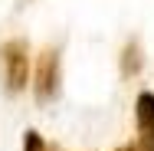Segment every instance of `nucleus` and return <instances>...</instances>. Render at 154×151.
<instances>
[{
  "label": "nucleus",
  "mask_w": 154,
  "mask_h": 151,
  "mask_svg": "<svg viewBox=\"0 0 154 151\" xmlns=\"http://www.w3.org/2000/svg\"><path fill=\"white\" fill-rule=\"evenodd\" d=\"M134 151H154V95H138V148Z\"/></svg>",
  "instance_id": "nucleus-3"
},
{
  "label": "nucleus",
  "mask_w": 154,
  "mask_h": 151,
  "mask_svg": "<svg viewBox=\"0 0 154 151\" xmlns=\"http://www.w3.org/2000/svg\"><path fill=\"white\" fill-rule=\"evenodd\" d=\"M26 151H46V145H43V138H39L36 131H26Z\"/></svg>",
  "instance_id": "nucleus-4"
},
{
  "label": "nucleus",
  "mask_w": 154,
  "mask_h": 151,
  "mask_svg": "<svg viewBox=\"0 0 154 151\" xmlns=\"http://www.w3.org/2000/svg\"><path fill=\"white\" fill-rule=\"evenodd\" d=\"M59 92V56L56 49H46L36 62V99H53Z\"/></svg>",
  "instance_id": "nucleus-2"
},
{
  "label": "nucleus",
  "mask_w": 154,
  "mask_h": 151,
  "mask_svg": "<svg viewBox=\"0 0 154 151\" xmlns=\"http://www.w3.org/2000/svg\"><path fill=\"white\" fill-rule=\"evenodd\" d=\"M0 72H3V86L10 92H20L26 86V76H30V59H26V46L17 39V43H7L0 49Z\"/></svg>",
  "instance_id": "nucleus-1"
},
{
  "label": "nucleus",
  "mask_w": 154,
  "mask_h": 151,
  "mask_svg": "<svg viewBox=\"0 0 154 151\" xmlns=\"http://www.w3.org/2000/svg\"><path fill=\"white\" fill-rule=\"evenodd\" d=\"M122 151H134V148H122Z\"/></svg>",
  "instance_id": "nucleus-5"
}]
</instances>
